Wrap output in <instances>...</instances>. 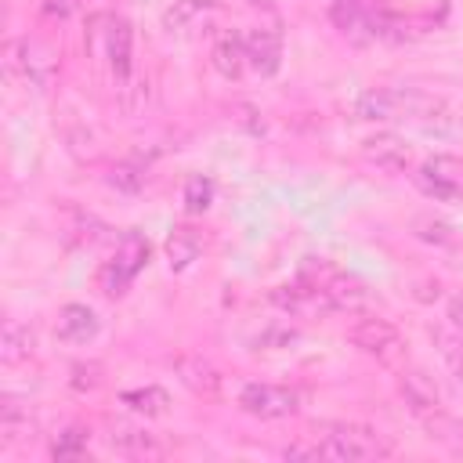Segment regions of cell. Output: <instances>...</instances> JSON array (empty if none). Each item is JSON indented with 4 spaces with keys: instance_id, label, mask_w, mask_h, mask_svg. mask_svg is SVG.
<instances>
[{
    "instance_id": "obj_25",
    "label": "cell",
    "mask_w": 463,
    "mask_h": 463,
    "mask_svg": "<svg viewBox=\"0 0 463 463\" xmlns=\"http://www.w3.org/2000/svg\"><path fill=\"white\" fill-rule=\"evenodd\" d=\"M98 383H101V365H94V362H87V365L76 362L72 365V387L76 391H94Z\"/></svg>"
},
{
    "instance_id": "obj_19",
    "label": "cell",
    "mask_w": 463,
    "mask_h": 463,
    "mask_svg": "<svg viewBox=\"0 0 463 463\" xmlns=\"http://www.w3.org/2000/svg\"><path fill=\"white\" fill-rule=\"evenodd\" d=\"M217 4L213 0H177L166 14H163V25L166 29H192L203 14H210Z\"/></svg>"
},
{
    "instance_id": "obj_22",
    "label": "cell",
    "mask_w": 463,
    "mask_h": 463,
    "mask_svg": "<svg viewBox=\"0 0 463 463\" xmlns=\"http://www.w3.org/2000/svg\"><path fill=\"white\" fill-rule=\"evenodd\" d=\"M83 452H87V430L83 427H65L54 438V445H51V456L54 459H80Z\"/></svg>"
},
{
    "instance_id": "obj_4",
    "label": "cell",
    "mask_w": 463,
    "mask_h": 463,
    "mask_svg": "<svg viewBox=\"0 0 463 463\" xmlns=\"http://www.w3.org/2000/svg\"><path fill=\"white\" fill-rule=\"evenodd\" d=\"M398 391H402L409 412L430 430V438H445V430L452 427V420H449L445 409H441V391H438V383H434L423 369H405L402 380H398Z\"/></svg>"
},
{
    "instance_id": "obj_12",
    "label": "cell",
    "mask_w": 463,
    "mask_h": 463,
    "mask_svg": "<svg viewBox=\"0 0 463 463\" xmlns=\"http://www.w3.org/2000/svg\"><path fill=\"white\" fill-rule=\"evenodd\" d=\"M130 25L123 18H109V29H105V58H109V69L116 76V83H127L130 80V69H134V58H130Z\"/></svg>"
},
{
    "instance_id": "obj_10",
    "label": "cell",
    "mask_w": 463,
    "mask_h": 463,
    "mask_svg": "<svg viewBox=\"0 0 463 463\" xmlns=\"http://www.w3.org/2000/svg\"><path fill=\"white\" fill-rule=\"evenodd\" d=\"M242 43H246V65H253L260 76H271L279 69V58H282L279 29H250Z\"/></svg>"
},
{
    "instance_id": "obj_2",
    "label": "cell",
    "mask_w": 463,
    "mask_h": 463,
    "mask_svg": "<svg viewBox=\"0 0 463 463\" xmlns=\"http://www.w3.org/2000/svg\"><path fill=\"white\" fill-rule=\"evenodd\" d=\"M300 279L311 282V286H318V289L326 293V300L333 304V311H351V315H358V311H365V307L373 304V293H369L354 275L340 271L336 264H329V260H322V257H304V260H300Z\"/></svg>"
},
{
    "instance_id": "obj_18",
    "label": "cell",
    "mask_w": 463,
    "mask_h": 463,
    "mask_svg": "<svg viewBox=\"0 0 463 463\" xmlns=\"http://www.w3.org/2000/svg\"><path fill=\"white\" fill-rule=\"evenodd\" d=\"M123 405H130L134 412L141 416H163L170 409V394L163 387H134V391H123Z\"/></svg>"
},
{
    "instance_id": "obj_20",
    "label": "cell",
    "mask_w": 463,
    "mask_h": 463,
    "mask_svg": "<svg viewBox=\"0 0 463 463\" xmlns=\"http://www.w3.org/2000/svg\"><path fill=\"white\" fill-rule=\"evenodd\" d=\"M0 434H4V445H14V441L29 438V434H33L29 412L18 409L14 402H4V409H0Z\"/></svg>"
},
{
    "instance_id": "obj_3",
    "label": "cell",
    "mask_w": 463,
    "mask_h": 463,
    "mask_svg": "<svg viewBox=\"0 0 463 463\" xmlns=\"http://www.w3.org/2000/svg\"><path fill=\"white\" fill-rule=\"evenodd\" d=\"M315 449H318V459H336V463L391 456V445L383 441V434H376L373 427H362V423H329V427H322V438L315 441Z\"/></svg>"
},
{
    "instance_id": "obj_27",
    "label": "cell",
    "mask_w": 463,
    "mask_h": 463,
    "mask_svg": "<svg viewBox=\"0 0 463 463\" xmlns=\"http://www.w3.org/2000/svg\"><path fill=\"white\" fill-rule=\"evenodd\" d=\"M449 322H452L456 329H463V293L449 300Z\"/></svg>"
},
{
    "instance_id": "obj_8",
    "label": "cell",
    "mask_w": 463,
    "mask_h": 463,
    "mask_svg": "<svg viewBox=\"0 0 463 463\" xmlns=\"http://www.w3.org/2000/svg\"><path fill=\"white\" fill-rule=\"evenodd\" d=\"M271 304L282 307L286 315H297V318H311V315H333V304L326 300V293L311 282H304L297 275V282H282L271 289Z\"/></svg>"
},
{
    "instance_id": "obj_23",
    "label": "cell",
    "mask_w": 463,
    "mask_h": 463,
    "mask_svg": "<svg viewBox=\"0 0 463 463\" xmlns=\"http://www.w3.org/2000/svg\"><path fill=\"white\" fill-rule=\"evenodd\" d=\"M210 199H213V184L206 177H188V184H184V206L192 213H203L210 206Z\"/></svg>"
},
{
    "instance_id": "obj_16",
    "label": "cell",
    "mask_w": 463,
    "mask_h": 463,
    "mask_svg": "<svg viewBox=\"0 0 463 463\" xmlns=\"http://www.w3.org/2000/svg\"><path fill=\"white\" fill-rule=\"evenodd\" d=\"M33 354V329L22 326L18 318L4 322V340H0V358L4 362H22Z\"/></svg>"
},
{
    "instance_id": "obj_28",
    "label": "cell",
    "mask_w": 463,
    "mask_h": 463,
    "mask_svg": "<svg viewBox=\"0 0 463 463\" xmlns=\"http://www.w3.org/2000/svg\"><path fill=\"white\" fill-rule=\"evenodd\" d=\"M246 4H253V7H271V0H246Z\"/></svg>"
},
{
    "instance_id": "obj_7",
    "label": "cell",
    "mask_w": 463,
    "mask_h": 463,
    "mask_svg": "<svg viewBox=\"0 0 463 463\" xmlns=\"http://www.w3.org/2000/svg\"><path fill=\"white\" fill-rule=\"evenodd\" d=\"M239 405H242V412H250L257 420H286L300 409V398H297V391L279 387V383H246L239 391Z\"/></svg>"
},
{
    "instance_id": "obj_5",
    "label": "cell",
    "mask_w": 463,
    "mask_h": 463,
    "mask_svg": "<svg viewBox=\"0 0 463 463\" xmlns=\"http://www.w3.org/2000/svg\"><path fill=\"white\" fill-rule=\"evenodd\" d=\"M347 340H351L362 354H369V358H376V362H383V365H398V362L405 358V340H402V333H398L387 318H376V315L358 318V322L347 329Z\"/></svg>"
},
{
    "instance_id": "obj_9",
    "label": "cell",
    "mask_w": 463,
    "mask_h": 463,
    "mask_svg": "<svg viewBox=\"0 0 463 463\" xmlns=\"http://www.w3.org/2000/svg\"><path fill=\"white\" fill-rule=\"evenodd\" d=\"M109 445L130 459H156L163 456V445L152 430L137 427V423H127V420H112L109 423Z\"/></svg>"
},
{
    "instance_id": "obj_11",
    "label": "cell",
    "mask_w": 463,
    "mask_h": 463,
    "mask_svg": "<svg viewBox=\"0 0 463 463\" xmlns=\"http://www.w3.org/2000/svg\"><path fill=\"white\" fill-rule=\"evenodd\" d=\"M362 152H365L369 163H376L380 170H391V174H402V170L412 166V152H409V145H405L402 137H394V134L365 137Z\"/></svg>"
},
{
    "instance_id": "obj_14",
    "label": "cell",
    "mask_w": 463,
    "mask_h": 463,
    "mask_svg": "<svg viewBox=\"0 0 463 463\" xmlns=\"http://www.w3.org/2000/svg\"><path fill=\"white\" fill-rule=\"evenodd\" d=\"M177 373H181V383L199 394V398H217L221 391V373L203 358V354H181L177 358Z\"/></svg>"
},
{
    "instance_id": "obj_6",
    "label": "cell",
    "mask_w": 463,
    "mask_h": 463,
    "mask_svg": "<svg viewBox=\"0 0 463 463\" xmlns=\"http://www.w3.org/2000/svg\"><path fill=\"white\" fill-rule=\"evenodd\" d=\"M145 264H148V242H145V235L127 232V235L116 242V257L101 268V286H105V293H109V297H119V293L134 282V275H137Z\"/></svg>"
},
{
    "instance_id": "obj_17",
    "label": "cell",
    "mask_w": 463,
    "mask_h": 463,
    "mask_svg": "<svg viewBox=\"0 0 463 463\" xmlns=\"http://www.w3.org/2000/svg\"><path fill=\"white\" fill-rule=\"evenodd\" d=\"M166 257H170L174 271H184L199 257V235L192 228H174L170 239H166Z\"/></svg>"
},
{
    "instance_id": "obj_21",
    "label": "cell",
    "mask_w": 463,
    "mask_h": 463,
    "mask_svg": "<svg viewBox=\"0 0 463 463\" xmlns=\"http://www.w3.org/2000/svg\"><path fill=\"white\" fill-rule=\"evenodd\" d=\"M430 336H434V344H438L441 358L449 362V369L463 380V336H456V333H449V329H441V326H434V329H430Z\"/></svg>"
},
{
    "instance_id": "obj_13",
    "label": "cell",
    "mask_w": 463,
    "mask_h": 463,
    "mask_svg": "<svg viewBox=\"0 0 463 463\" xmlns=\"http://www.w3.org/2000/svg\"><path fill=\"white\" fill-rule=\"evenodd\" d=\"M98 333V315L87 304H65L54 322V336L65 344H87Z\"/></svg>"
},
{
    "instance_id": "obj_26",
    "label": "cell",
    "mask_w": 463,
    "mask_h": 463,
    "mask_svg": "<svg viewBox=\"0 0 463 463\" xmlns=\"http://www.w3.org/2000/svg\"><path fill=\"white\" fill-rule=\"evenodd\" d=\"M420 228H427V232H420V235H423V239H434V242H449V239H452L441 221H420Z\"/></svg>"
},
{
    "instance_id": "obj_15",
    "label": "cell",
    "mask_w": 463,
    "mask_h": 463,
    "mask_svg": "<svg viewBox=\"0 0 463 463\" xmlns=\"http://www.w3.org/2000/svg\"><path fill=\"white\" fill-rule=\"evenodd\" d=\"M213 69L221 76H228V80L242 76V69H246V43H242V36L228 33V36H221L213 43Z\"/></svg>"
},
{
    "instance_id": "obj_24",
    "label": "cell",
    "mask_w": 463,
    "mask_h": 463,
    "mask_svg": "<svg viewBox=\"0 0 463 463\" xmlns=\"http://www.w3.org/2000/svg\"><path fill=\"white\" fill-rule=\"evenodd\" d=\"M109 181H112L116 188H123V192H137L141 181H145V174H141V166H134V163H116L112 174H109Z\"/></svg>"
},
{
    "instance_id": "obj_1",
    "label": "cell",
    "mask_w": 463,
    "mask_h": 463,
    "mask_svg": "<svg viewBox=\"0 0 463 463\" xmlns=\"http://www.w3.org/2000/svg\"><path fill=\"white\" fill-rule=\"evenodd\" d=\"M441 112V101L412 87H373L358 98L362 119H427Z\"/></svg>"
}]
</instances>
